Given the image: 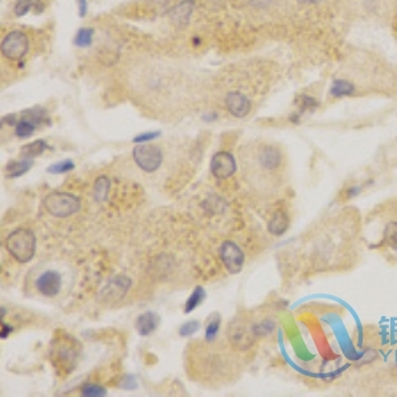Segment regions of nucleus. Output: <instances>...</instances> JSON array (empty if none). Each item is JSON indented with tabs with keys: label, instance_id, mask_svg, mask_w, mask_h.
<instances>
[{
	"label": "nucleus",
	"instance_id": "26",
	"mask_svg": "<svg viewBox=\"0 0 397 397\" xmlns=\"http://www.w3.org/2000/svg\"><path fill=\"white\" fill-rule=\"evenodd\" d=\"M74 169V163L69 160V159H65L63 162H58V163H54L51 167H48V173H69Z\"/></svg>",
	"mask_w": 397,
	"mask_h": 397
},
{
	"label": "nucleus",
	"instance_id": "18",
	"mask_svg": "<svg viewBox=\"0 0 397 397\" xmlns=\"http://www.w3.org/2000/svg\"><path fill=\"white\" fill-rule=\"evenodd\" d=\"M110 186H111V183H110V180L106 176L97 178V180L94 183V187H93L94 197H96L97 202H105L107 199Z\"/></svg>",
	"mask_w": 397,
	"mask_h": 397
},
{
	"label": "nucleus",
	"instance_id": "20",
	"mask_svg": "<svg viewBox=\"0 0 397 397\" xmlns=\"http://www.w3.org/2000/svg\"><path fill=\"white\" fill-rule=\"evenodd\" d=\"M193 7H195L193 1H183L176 8H173L171 15L178 23H184V21H187L190 19L191 12H192Z\"/></svg>",
	"mask_w": 397,
	"mask_h": 397
},
{
	"label": "nucleus",
	"instance_id": "27",
	"mask_svg": "<svg viewBox=\"0 0 397 397\" xmlns=\"http://www.w3.org/2000/svg\"><path fill=\"white\" fill-rule=\"evenodd\" d=\"M199 328H200V323L197 321H190L179 328V335L183 338H187V336L193 335L195 332H197Z\"/></svg>",
	"mask_w": 397,
	"mask_h": 397
},
{
	"label": "nucleus",
	"instance_id": "31",
	"mask_svg": "<svg viewBox=\"0 0 397 397\" xmlns=\"http://www.w3.org/2000/svg\"><path fill=\"white\" fill-rule=\"evenodd\" d=\"M78 4H80V15L84 17L87 12V0H78Z\"/></svg>",
	"mask_w": 397,
	"mask_h": 397
},
{
	"label": "nucleus",
	"instance_id": "23",
	"mask_svg": "<svg viewBox=\"0 0 397 397\" xmlns=\"http://www.w3.org/2000/svg\"><path fill=\"white\" fill-rule=\"evenodd\" d=\"M219 328H220V316L219 314H215V316H212V319H209L206 328V341L207 342H213L219 334Z\"/></svg>",
	"mask_w": 397,
	"mask_h": 397
},
{
	"label": "nucleus",
	"instance_id": "7",
	"mask_svg": "<svg viewBox=\"0 0 397 397\" xmlns=\"http://www.w3.org/2000/svg\"><path fill=\"white\" fill-rule=\"evenodd\" d=\"M220 257L230 275H237L242 270L245 256L242 248L232 242H223L220 248Z\"/></svg>",
	"mask_w": 397,
	"mask_h": 397
},
{
	"label": "nucleus",
	"instance_id": "3",
	"mask_svg": "<svg viewBox=\"0 0 397 397\" xmlns=\"http://www.w3.org/2000/svg\"><path fill=\"white\" fill-rule=\"evenodd\" d=\"M134 162L138 164L139 169L144 173H154L156 171L163 160V155L159 147L154 144L140 143L133 150Z\"/></svg>",
	"mask_w": 397,
	"mask_h": 397
},
{
	"label": "nucleus",
	"instance_id": "29",
	"mask_svg": "<svg viewBox=\"0 0 397 397\" xmlns=\"http://www.w3.org/2000/svg\"><path fill=\"white\" fill-rule=\"evenodd\" d=\"M158 136H159V133H149V134H142V136H139V137H137V138L134 139V142H136V143H143V142H147V140L155 139Z\"/></svg>",
	"mask_w": 397,
	"mask_h": 397
},
{
	"label": "nucleus",
	"instance_id": "9",
	"mask_svg": "<svg viewBox=\"0 0 397 397\" xmlns=\"http://www.w3.org/2000/svg\"><path fill=\"white\" fill-rule=\"evenodd\" d=\"M237 170L236 159L228 151H220L215 154L211 160V171L219 180L230 178Z\"/></svg>",
	"mask_w": 397,
	"mask_h": 397
},
{
	"label": "nucleus",
	"instance_id": "2",
	"mask_svg": "<svg viewBox=\"0 0 397 397\" xmlns=\"http://www.w3.org/2000/svg\"><path fill=\"white\" fill-rule=\"evenodd\" d=\"M44 207L54 217H69L81 209V202L69 192H51L44 199Z\"/></svg>",
	"mask_w": 397,
	"mask_h": 397
},
{
	"label": "nucleus",
	"instance_id": "13",
	"mask_svg": "<svg viewBox=\"0 0 397 397\" xmlns=\"http://www.w3.org/2000/svg\"><path fill=\"white\" fill-rule=\"evenodd\" d=\"M158 322H159V318L156 316V314H154L153 311H147L139 315L136 322V328L140 336H149L155 331Z\"/></svg>",
	"mask_w": 397,
	"mask_h": 397
},
{
	"label": "nucleus",
	"instance_id": "4",
	"mask_svg": "<svg viewBox=\"0 0 397 397\" xmlns=\"http://www.w3.org/2000/svg\"><path fill=\"white\" fill-rule=\"evenodd\" d=\"M51 350L53 364H58V368H64L65 372H70L76 364L78 355V348L73 347L76 343L72 338H67V342L54 341Z\"/></svg>",
	"mask_w": 397,
	"mask_h": 397
},
{
	"label": "nucleus",
	"instance_id": "11",
	"mask_svg": "<svg viewBox=\"0 0 397 397\" xmlns=\"http://www.w3.org/2000/svg\"><path fill=\"white\" fill-rule=\"evenodd\" d=\"M36 288L44 297H56L61 289V277L56 272H45L36 279Z\"/></svg>",
	"mask_w": 397,
	"mask_h": 397
},
{
	"label": "nucleus",
	"instance_id": "25",
	"mask_svg": "<svg viewBox=\"0 0 397 397\" xmlns=\"http://www.w3.org/2000/svg\"><path fill=\"white\" fill-rule=\"evenodd\" d=\"M81 395L87 397H101L106 396V391L103 387L96 385V384H85L81 387Z\"/></svg>",
	"mask_w": 397,
	"mask_h": 397
},
{
	"label": "nucleus",
	"instance_id": "8",
	"mask_svg": "<svg viewBox=\"0 0 397 397\" xmlns=\"http://www.w3.org/2000/svg\"><path fill=\"white\" fill-rule=\"evenodd\" d=\"M131 286V279L126 276L113 277L100 293V298L106 303H116L122 299Z\"/></svg>",
	"mask_w": 397,
	"mask_h": 397
},
{
	"label": "nucleus",
	"instance_id": "15",
	"mask_svg": "<svg viewBox=\"0 0 397 397\" xmlns=\"http://www.w3.org/2000/svg\"><path fill=\"white\" fill-rule=\"evenodd\" d=\"M34 164V159H21V160H12L6 166V178L8 179H14V178H19L21 175L30 171V169Z\"/></svg>",
	"mask_w": 397,
	"mask_h": 397
},
{
	"label": "nucleus",
	"instance_id": "19",
	"mask_svg": "<svg viewBox=\"0 0 397 397\" xmlns=\"http://www.w3.org/2000/svg\"><path fill=\"white\" fill-rule=\"evenodd\" d=\"M206 290L202 288V286H197L189 298L186 306H184V312L186 314H190L192 311L195 310L204 299H206Z\"/></svg>",
	"mask_w": 397,
	"mask_h": 397
},
{
	"label": "nucleus",
	"instance_id": "14",
	"mask_svg": "<svg viewBox=\"0 0 397 397\" xmlns=\"http://www.w3.org/2000/svg\"><path fill=\"white\" fill-rule=\"evenodd\" d=\"M289 225H290V220H289V216L286 215V212L277 211L268 224V230L273 236H281L289 229Z\"/></svg>",
	"mask_w": 397,
	"mask_h": 397
},
{
	"label": "nucleus",
	"instance_id": "12",
	"mask_svg": "<svg viewBox=\"0 0 397 397\" xmlns=\"http://www.w3.org/2000/svg\"><path fill=\"white\" fill-rule=\"evenodd\" d=\"M259 166L264 170H277L281 166L282 162V155L281 151L275 147V146H262L259 150L257 154Z\"/></svg>",
	"mask_w": 397,
	"mask_h": 397
},
{
	"label": "nucleus",
	"instance_id": "16",
	"mask_svg": "<svg viewBox=\"0 0 397 397\" xmlns=\"http://www.w3.org/2000/svg\"><path fill=\"white\" fill-rule=\"evenodd\" d=\"M355 93V87L352 83L347 81V80H342V78H338L332 83L331 85V89H330V94L332 97H336V98H341V97H350Z\"/></svg>",
	"mask_w": 397,
	"mask_h": 397
},
{
	"label": "nucleus",
	"instance_id": "24",
	"mask_svg": "<svg viewBox=\"0 0 397 397\" xmlns=\"http://www.w3.org/2000/svg\"><path fill=\"white\" fill-rule=\"evenodd\" d=\"M273 330H275V323L272 321H269V319H265V321L256 323L253 326V332H255V335L257 338L259 336H266V335L272 334Z\"/></svg>",
	"mask_w": 397,
	"mask_h": 397
},
{
	"label": "nucleus",
	"instance_id": "10",
	"mask_svg": "<svg viewBox=\"0 0 397 397\" xmlns=\"http://www.w3.org/2000/svg\"><path fill=\"white\" fill-rule=\"evenodd\" d=\"M225 106L228 111L236 117V118H244L249 114L252 104L246 96L239 92H230L225 97Z\"/></svg>",
	"mask_w": 397,
	"mask_h": 397
},
{
	"label": "nucleus",
	"instance_id": "21",
	"mask_svg": "<svg viewBox=\"0 0 397 397\" xmlns=\"http://www.w3.org/2000/svg\"><path fill=\"white\" fill-rule=\"evenodd\" d=\"M32 8L36 11H43L44 4L40 0H19V3L15 7V12L18 17H23Z\"/></svg>",
	"mask_w": 397,
	"mask_h": 397
},
{
	"label": "nucleus",
	"instance_id": "22",
	"mask_svg": "<svg viewBox=\"0 0 397 397\" xmlns=\"http://www.w3.org/2000/svg\"><path fill=\"white\" fill-rule=\"evenodd\" d=\"M384 242L389 248L397 250V222H391L385 226Z\"/></svg>",
	"mask_w": 397,
	"mask_h": 397
},
{
	"label": "nucleus",
	"instance_id": "28",
	"mask_svg": "<svg viewBox=\"0 0 397 397\" xmlns=\"http://www.w3.org/2000/svg\"><path fill=\"white\" fill-rule=\"evenodd\" d=\"M92 36H93L92 30H87V28L80 30L76 37V44L80 47H87L92 43Z\"/></svg>",
	"mask_w": 397,
	"mask_h": 397
},
{
	"label": "nucleus",
	"instance_id": "30",
	"mask_svg": "<svg viewBox=\"0 0 397 397\" xmlns=\"http://www.w3.org/2000/svg\"><path fill=\"white\" fill-rule=\"evenodd\" d=\"M12 330L14 328H11V326H8V325H1V332H0V338L1 339H7L8 338V335L12 332Z\"/></svg>",
	"mask_w": 397,
	"mask_h": 397
},
{
	"label": "nucleus",
	"instance_id": "17",
	"mask_svg": "<svg viewBox=\"0 0 397 397\" xmlns=\"http://www.w3.org/2000/svg\"><path fill=\"white\" fill-rule=\"evenodd\" d=\"M48 149L47 143L44 140H35L21 149V156L27 159H34L36 156L41 155Z\"/></svg>",
	"mask_w": 397,
	"mask_h": 397
},
{
	"label": "nucleus",
	"instance_id": "32",
	"mask_svg": "<svg viewBox=\"0 0 397 397\" xmlns=\"http://www.w3.org/2000/svg\"><path fill=\"white\" fill-rule=\"evenodd\" d=\"M298 1L306 6H314V4H319L322 0H298Z\"/></svg>",
	"mask_w": 397,
	"mask_h": 397
},
{
	"label": "nucleus",
	"instance_id": "1",
	"mask_svg": "<svg viewBox=\"0 0 397 397\" xmlns=\"http://www.w3.org/2000/svg\"><path fill=\"white\" fill-rule=\"evenodd\" d=\"M6 248L8 253L20 264L30 262L35 256V233L24 228L17 229L7 237Z\"/></svg>",
	"mask_w": 397,
	"mask_h": 397
},
{
	"label": "nucleus",
	"instance_id": "5",
	"mask_svg": "<svg viewBox=\"0 0 397 397\" xmlns=\"http://www.w3.org/2000/svg\"><path fill=\"white\" fill-rule=\"evenodd\" d=\"M30 51V39L21 31H12L3 39L1 53L10 60H20Z\"/></svg>",
	"mask_w": 397,
	"mask_h": 397
},
{
	"label": "nucleus",
	"instance_id": "6",
	"mask_svg": "<svg viewBox=\"0 0 397 397\" xmlns=\"http://www.w3.org/2000/svg\"><path fill=\"white\" fill-rule=\"evenodd\" d=\"M228 338H229L230 345H233L235 348L245 351L253 345L257 336L253 332V326L248 328L245 323L236 319L230 323V326L228 328Z\"/></svg>",
	"mask_w": 397,
	"mask_h": 397
}]
</instances>
